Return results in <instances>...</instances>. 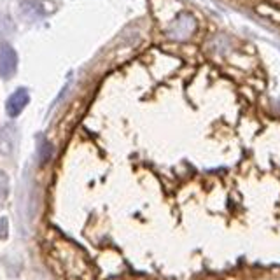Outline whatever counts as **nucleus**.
Wrapping results in <instances>:
<instances>
[{"label":"nucleus","mask_w":280,"mask_h":280,"mask_svg":"<svg viewBox=\"0 0 280 280\" xmlns=\"http://www.w3.org/2000/svg\"><path fill=\"white\" fill-rule=\"evenodd\" d=\"M18 67V54L9 44L0 46V77L9 79Z\"/></svg>","instance_id":"1"},{"label":"nucleus","mask_w":280,"mask_h":280,"mask_svg":"<svg viewBox=\"0 0 280 280\" xmlns=\"http://www.w3.org/2000/svg\"><path fill=\"white\" fill-rule=\"evenodd\" d=\"M28 102H30V97H28L27 89H23V88L16 89V91L9 97V100H7V114H9L11 118L20 116L25 107L28 105Z\"/></svg>","instance_id":"2"},{"label":"nucleus","mask_w":280,"mask_h":280,"mask_svg":"<svg viewBox=\"0 0 280 280\" xmlns=\"http://www.w3.org/2000/svg\"><path fill=\"white\" fill-rule=\"evenodd\" d=\"M16 145V128L12 124H6L0 130V154L2 156H9L14 151Z\"/></svg>","instance_id":"3"},{"label":"nucleus","mask_w":280,"mask_h":280,"mask_svg":"<svg viewBox=\"0 0 280 280\" xmlns=\"http://www.w3.org/2000/svg\"><path fill=\"white\" fill-rule=\"evenodd\" d=\"M7 195H9V179H7L6 172H0V203L6 201Z\"/></svg>","instance_id":"4"},{"label":"nucleus","mask_w":280,"mask_h":280,"mask_svg":"<svg viewBox=\"0 0 280 280\" xmlns=\"http://www.w3.org/2000/svg\"><path fill=\"white\" fill-rule=\"evenodd\" d=\"M51 154H53V145L47 144V142H44V145H42L41 151H39V158H41L42 165H44V163H47V159L51 158Z\"/></svg>","instance_id":"5"},{"label":"nucleus","mask_w":280,"mask_h":280,"mask_svg":"<svg viewBox=\"0 0 280 280\" xmlns=\"http://www.w3.org/2000/svg\"><path fill=\"white\" fill-rule=\"evenodd\" d=\"M0 238H7V219L2 217L0 219Z\"/></svg>","instance_id":"6"}]
</instances>
